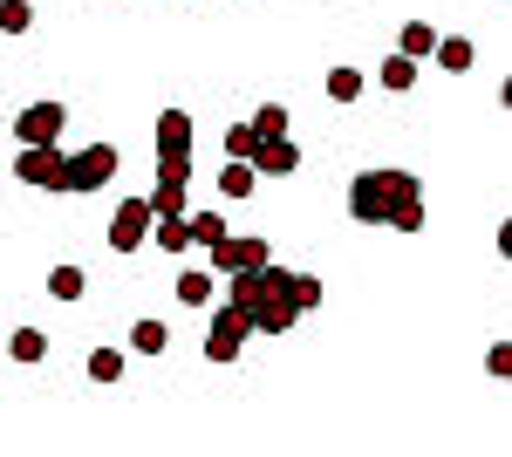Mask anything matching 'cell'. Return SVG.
<instances>
[{
	"label": "cell",
	"mask_w": 512,
	"mask_h": 457,
	"mask_svg": "<svg viewBox=\"0 0 512 457\" xmlns=\"http://www.w3.org/2000/svg\"><path fill=\"white\" fill-rule=\"evenodd\" d=\"M233 307L246 314L253 335H287L294 321H308L321 307V280L267 260V267H253V273H233Z\"/></svg>",
	"instance_id": "1"
},
{
	"label": "cell",
	"mask_w": 512,
	"mask_h": 457,
	"mask_svg": "<svg viewBox=\"0 0 512 457\" xmlns=\"http://www.w3.org/2000/svg\"><path fill=\"white\" fill-rule=\"evenodd\" d=\"M349 219L355 226H396V232H417L424 226V185L410 178V171H362L349 185Z\"/></svg>",
	"instance_id": "2"
},
{
	"label": "cell",
	"mask_w": 512,
	"mask_h": 457,
	"mask_svg": "<svg viewBox=\"0 0 512 457\" xmlns=\"http://www.w3.org/2000/svg\"><path fill=\"white\" fill-rule=\"evenodd\" d=\"M117 178V144H89V151H62V191H103Z\"/></svg>",
	"instance_id": "3"
},
{
	"label": "cell",
	"mask_w": 512,
	"mask_h": 457,
	"mask_svg": "<svg viewBox=\"0 0 512 457\" xmlns=\"http://www.w3.org/2000/svg\"><path fill=\"white\" fill-rule=\"evenodd\" d=\"M205 260H212V273H226V280H233V273L267 267V260H274V246H267L260 232H226L219 246H205Z\"/></svg>",
	"instance_id": "4"
},
{
	"label": "cell",
	"mask_w": 512,
	"mask_h": 457,
	"mask_svg": "<svg viewBox=\"0 0 512 457\" xmlns=\"http://www.w3.org/2000/svg\"><path fill=\"white\" fill-rule=\"evenodd\" d=\"M246 314H239L233 301L226 307H212V328H205V362H239V348H246Z\"/></svg>",
	"instance_id": "5"
},
{
	"label": "cell",
	"mask_w": 512,
	"mask_h": 457,
	"mask_svg": "<svg viewBox=\"0 0 512 457\" xmlns=\"http://www.w3.org/2000/svg\"><path fill=\"white\" fill-rule=\"evenodd\" d=\"M14 178H21V185H35V191H62V144H21Z\"/></svg>",
	"instance_id": "6"
},
{
	"label": "cell",
	"mask_w": 512,
	"mask_h": 457,
	"mask_svg": "<svg viewBox=\"0 0 512 457\" xmlns=\"http://www.w3.org/2000/svg\"><path fill=\"white\" fill-rule=\"evenodd\" d=\"M144 239H151V205L137 191V198H123L117 212H110V253H137Z\"/></svg>",
	"instance_id": "7"
},
{
	"label": "cell",
	"mask_w": 512,
	"mask_h": 457,
	"mask_svg": "<svg viewBox=\"0 0 512 457\" xmlns=\"http://www.w3.org/2000/svg\"><path fill=\"white\" fill-rule=\"evenodd\" d=\"M14 137L21 144H55L62 137V103H28V110L14 116Z\"/></svg>",
	"instance_id": "8"
},
{
	"label": "cell",
	"mask_w": 512,
	"mask_h": 457,
	"mask_svg": "<svg viewBox=\"0 0 512 457\" xmlns=\"http://www.w3.org/2000/svg\"><path fill=\"white\" fill-rule=\"evenodd\" d=\"M253 171H260V178H294V171H301V151H294V137H267V144L253 151Z\"/></svg>",
	"instance_id": "9"
},
{
	"label": "cell",
	"mask_w": 512,
	"mask_h": 457,
	"mask_svg": "<svg viewBox=\"0 0 512 457\" xmlns=\"http://www.w3.org/2000/svg\"><path fill=\"white\" fill-rule=\"evenodd\" d=\"M192 144H198L192 110H164L158 116V151H192Z\"/></svg>",
	"instance_id": "10"
},
{
	"label": "cell",
	"mask_w": 512,
	"mask_h": 457,
	"mask_svg": "<svg viewBox=\"0 0 512 457\" xmlns=\"http://www.w3.org/2000/svg\"><path fill=\"white\" fill-rule=\"evenodd\" d=\"M253 178H260L253 164H239V157H226V164H219V198H226V205H239V198L253 191Z\"/></svg>",
	"instance_id": "11"
},
{
	"label": "cell",
	"mask_w": 512,
	"mask_h": 457,
	"mask_svg": "<svg viewBox=\"0 0 512 457\" xmlns=\"http://www.w3.org/2000/svg\"><path fill=\"white\" fill-rule=\"evenodd\" d=\"M185 232H192V246L198 253H205V246H219V239H226V212H185Z\"/></svg>",
	"instance_id": "12"
},
{
	"label": "cell",
	"mask_w": 512,
	"mask_h": 457,
	"mask_svg": "<svg viewBox=\"0 0 512 457\" xmlns=\"http://www.w3.org/2000/svg\"><path fill=\"white\" fill-rule=\"evenodd\" d=\"M212 294H219V287H212V267H185L178 273V301L185 307H212Z\"/></svg>",
	"instance_id": "13"
},
{
	"label": "cell",
	"mask_w": 512,
	"mask_h": 457,
	"mask_svg": "<svg viewBox=\"0 0 512 457\" xmlns=\"http://www.w3.org/2000/svg\"><path fill=\"white\" fill-rule=\"evenodd\" d=\"M437 48V28L431 21H403V35H396V55H410V62H424Z\"/></svg>",
	"instance_id": "14"
},
{
	"label": "cell",
	"mask_w": 512,
	"mask_h": 457,
	"mask_svg": "<svg viewBox=\"0 0 512 457\" xmlns=\"http://www.w3.org/2000/svg\"><path fill=\"white\" fill-rule=\"evenodd\" d=\"M144 205H151V219H185V212H192V205H185V185H151Z\"/></svg>",
	"instance_id": "15"
},
{
	"label": "cell",
	"mask_w": 512,
	"mask_h": 457,
	"mask_svg": "<svg viewBox=\"0 0 512 457\" xmlns=\"http://www.w3.org/2000/svg\"><path fill=\"white\" fill-rule=\"evenodd\" d=\"M151 246H158V253H192V232H185V219H151Z\"/></svg>",
	"instance_id": "16"
},
{
	"label": "cell",
	"mask_w": 512,
	"mask_h": 457,
	"mask_svg": "<svg viewBox=\"0 0 512 457\" xmlns=\"http://www.w3.org/2000/svg\"><path fill=\"white\" fill-rule=\"evenodd\" d=\"M7 355L28 369V362H41V355H48V335H41V328H14V335H7Z\"/></svg>",
	"instance_id": "17"
},
{
	"label": "cell",
	"mask_w": 512,
	"mask_h": 457,
	"mask_svg": "<svg viewBox=\"0 0 512 457\" xmlns=\"http://www.w3.org/2000/svg\"><path fill=\"white\" fill-rule=\"evenodd\" d=\"M410 82H417V62H410V55H390V62L376 69V89H390V96H403Z\"/></svg>",
	"instance_id": "18"
},
{
	"label": "cell",
	"mask_w": 512,
	"mask_h": 457,
	"mask_svg": "<svg viewBox=\"0 0 512 457\" xmlns=\"http://www.w3.org/2000/svg\"><path fill=\"white\" fill-rule=\"evenodd\" d=\"M431 55L444 62V69H472V62H478V48H472L465 35H437V48H431Z\"/></svg>",
	"instance_id": "19"
},
{
	"label": "cell",
	"mask_w": 512,
	"mask_h": 457,
	"mask_svg": "<svg viewBox=\"0 0 512 457\" xmlns=\"http://www.w3.org/2000/svg\"><path fill=\"white\" fill-rule=\"evenodd\" d=\"M48 294H55V301H82V294H89V273L82 267H55L48 273Z\"/></svg>",
	"instance_id": "20"
},
{
	"label": "cell",
	"mask_w": 512,
	"mask_h": 457,
	"mask_svg": "<svg viewBox=\"0 0 512 457\" xmlns=\"http://www.w3.org/2000/svg\"><path fill=\"white\" fill-rule=\"evenodd\" d=\"M192 151H158V185H192Z\"/></svg>",
	"instance_id": "21"
},
{
	"label": "cell",
	"mask_w": 512,
	"mask_h": 457,
	"mask_svg": "<svg viewBox=\"0 0 512 457\" xmlns=\"http://www.w3.org/2000/svg\"><path fill=\"white\" fill-rule=\"evenodd\" d=\"M130 348H137V355H164V348H171L164 321H130Z\"/></svg>",
	"instance_id": "22"
},
{
	"label": "cell",
	"mask_w": 512,
	"mask_h": 457,
	"mask_svg": "<svg viewBox=\"0 0 512 457\" xmlns=\"http://www.w3.org/2000/svg\"><path fill=\"white\" fill-rule=\"evenodd\" d=\"M35 28V7L28 0H0V35H28Z\"/></svg>",
	"instance_id": "23"
},
{
	"label": "cell",
	"mask_w": 512,
	"mask_h": 457,
	"mask_svg": "<svg viewBox=\"0 0 512 457\" xmlns=\"http://www.w3.org/2000/svg\"><path fill=\"white\" fill-rule=\"evenodd\" d=\"M253 151H260V130H253V123H233V130H226V157L253 164Z\"/></svg>",
	"instance_id": "24"
},
{
	"label": "cell",
	"mask_w": 512,
	"mask_h": 457,
	"mask_svg": "<svg viewBox=\"0 0 512 457\" xmlns=\"http://www.w3.org/2000/svg\"><path fill=\"white\" fill-rule=\"evenodd\" d=\"M362 96V69H328V103H355Z\"/></svg>",
	"instance_id": "25"
},
{
	"label": "cell",
	"mask_w": 512,
	"mask_h": 457,
	"mask_svg": "<svg viewBox=\"0 0 512 457\" xmlns=\"http://www.w3.org/2000/svg\"><path fill=\"white\" fill-rule=\"evenodd\" d=\"M123 376V348H96L89 355V382H117Z\"/></svg>",
	"instance_id": "26"
},
{
	"label": "cell",
	"mask_w": 512,
	"mask_h": 457,
	"mask_svg": "<svg viewBox=\"0 0 512 457\" xmlns=\"http://www.w3.org/2000/svg\"><path fill=\"white\" fill-rule=\"evenodd\" d=\"M253 130H260V144H267V137H287V110H280V103H260V110H253Z\"/></svg>",
	"instance_id": "27"
},
{
	"label": "cell",
	"mask_w": 512,
	"mask_h": 457,
	"mask_svg": "<svg viewBox=\"0 0 512 457\" xmlns=\"http://www.w3.org/2000/svg\"><path fill=\"white\" fill-rule=\"evenodd\" d=\"M485 369H492V376H512V348L499 342V348H492V355H485Z\"/></svg>",
	"instance_id": "28"
}]
</instances>
